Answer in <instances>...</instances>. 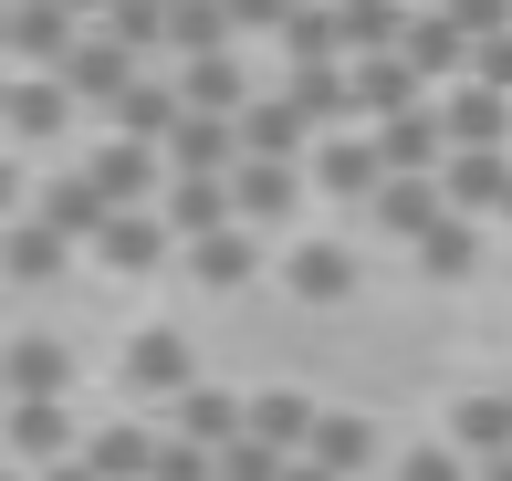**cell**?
I'll use <instances>...</instances> for the list:
<instances>
[{"label":"cell","mask_w":512,"mask_h":481,"mask_svg":"<svg viewBox=\"0 0 512 481\" xmlns=\"http://www.w3.org/2000/svg\"><path fill=\"white\" fill-rule=\"evenodd\" d=\"M304 199V157H230V210L241 220H293Z\"/></svg>","instance_id":"cell-1"},{"label":"cell","mask_w":512,"mask_h":481,"mask_svg":"<svg viewBox=\"0 0 512 481\" xmlns=\"http://www.w3.org/2000/svg\"><path fill=\"white\" fill-rule=\"evenodd\" d=\"M84 251H95V262H115V272H157V262L178 251V231H168L157 210H105V231L84 241Z\"/></svg>","instance_id":"cell-2"},{"label":"cell","mask_w":512,"mask_h":481,"mask_svg":"<svg viewBox=\"0 0 512 481\" xmlns=\"http://www.w3.org/2000/svg\"><path fill=\"white\" fill-rule=\"evenodd\" d=\"M157 220H168L178 241L220 231V220H230V178H220V168H168V199H157Z\"/></svg>","instance_id":"cell-3"},{"label":"cell","mask_w":512,"mask_h":481,"mask_svg":"<svg viewBox=\"0 0 512 481\" xmlns=\"http://www.w3.org/2000/svg\"><path fill=\"white\" fill-rule=\"evenodd\" d=\"M377 157H387V178H429L439 157H450V126H439L429 105H398L387 136H377Z\"/></svg>","instance_id":"cell-4"},{"label":"cell","mask_w":512,"mask_h":481,"mask_svg":"<svg viewBox=\"0 0 512 481\" xmlns=\"http://www.w3.org/2000/svg\"><path fill=\"white\" fill-rule=\"evenodd\" d=\"M0 429H11L21 461H63V450H74V429H63V398H53V387H32V398H0Z\"/></svg>","instance_id":"cell-5"},{"label":"cell","mask_w":512,"mask_h":481,"mask_svg":"<svg viewBox=\"0 0 512 481\" xmlns=\"http://www.w3.org/2000/svg\"><path fill=\"white\" fill-rule=\"evenodd\" d=\"M84 178H95L105 210H147V189H157V147H147V136H115V147H105Z\"/></svg>","instance_id":"cell-6"},{"label":"cell","mask_w":512,"mask_h":481,"mask_svg":"<svg viewBox=\"0 0 512 481\" xmlns=\"http://www.w3.org/2000/svg\"><path fill=\"white\" fill-rule=\"evenodd\" d=\"M230 157H241V116H189V105H178L168 168H220V178H230Z\"/></svg>","instance_id":"cell-7"},{"label":"cell","mask_w":512,"mask_h":481,"mask_svg":"<svg viewBox=\"0 0 512 481\" xmlns=\"http://www.w3.org/2000/svg\"><path fill=\"white\" fill-rule=\"evenodd\" d=\"M241 408H251V398H230V387H178V429H168V440L230 450V440H241Z\"/></svg>","instance_id":"cell-8"},{"label":"cell","mask_w":512,"mask_h":481,"mask_svg":"<svg viewBox=\"0 0 512 481\" xmlns=\"http://www.w3.org/2000/svg\"><path fill=\"white\" fill-rule=\"evenodd\" d=\"M304 136H314V116H304L293 95L241 105V157H304Z\"/></svg>","instance_id":"cell-9"},{"label":"cell","mask_w":512,"mask_h":481,"mask_svg":"<svg viewBox=\"0 0 512 481\" xmlns=\"http://www.w3.org/2000/svg\"><path fill=\"white\" fill-rule=\"evenodd\" d=\"M126 74H136L126 42H74V53H63V84H74V105H84V95L115 105V95H126Z\"/></svg>","instance_id":"cell-10"},{"label":"cell","mask_w":512,"mask_h":481,"mask_svg":"<svg viewBox=\"0 0 512 481\" xmlns=\"http://www.w3.org/2000/svg\"><path fill=\"white\" fill-rule=\"evenodd\" d=\"M439 126H450V147H502V136H512V105H502V84H471V95L439 105Z\"/></svg>","instance_id":"cell-11"},{"label":"cell","mask_w":512,"mask_h":481,"mask_svg":"<svg viewBox=\"0 0 512 481\" xmlns=\"http://www.w3.org/2000/svg\"><path fill=\"white\" fill-rule=\"evenodd\" d=\"M502 157L492 147H460V168H450V157H439V199H450V210H502Z\"/></svg>","instance_id":"cell-12"},{"label":"cell","mask_w":512,"mask_h":481,"mask_svg":"<svg viewBox=\"0 0 512 481\" xmlns=\"http://www.w3.org/2000/svg\"><path fill=\"white\" fill-rule=\"evenodd\" d=\"M178 105H189V116H241V63H230V53H189Z\"/></svg>","instance_id":"cell-13"},{"label":"cell","mask_w":512,"mask_h":481,"mask_svg":"<svg viewBox=\"0 0 512 481\" xmlns=\"http://www.w3.org/2000/svg\"><path fill=\"white\" fill-rule=\"evenodd\" d=\"M63 116H74V84H0V126H21V136H63Z\"/></svg>","instance_id":"cell-14"},{"label":"cell","mask_w":512,"mask_h":481,"mask_svg":"<svg viewBox=\"0 0 512 481\" xmlns=\"http://www.w3.org/2000/svg\"><path fill=\"white\" fill-rule=\"evenodd\" d=\"M387 157L366 147V136H345V147H314V189H345V199H377Z\"/></svg>","instance_id":"cell-15"},{"label":"cell","mask_w":512,"mask_h":481,"mask_svg":"<svg viewBox=\"0 0 512 481\" xmlns=\"http://www.w3.org/2000/svg\"><path fill=\"white\" fill-rule=\"evenodd\" d=\"M304 450H314L335 481H356L366 461H377V429H366V419H314V429H304Z\"/></svg>","instance_id":"cell-16"},{"label":"cell","mask_w":512,"mask_h":481,"mask_svg":"<svg viewBox=\"0 0 512 481\" xmlns=\"http://www.w3.org/2000/svg\"><path fill=\"white\" fill-rule=\"evenodd\" d=\"M63 251H74V241H63L53 220L32 210V220H21L11 241H0V272H11V283H42V272H63Z\"/></svg>","instance_id":"cell-17"},{"label":"cell","mask_w":512,"mask_h":481,"mask_svg":"<svg viewBox=\"0 0 512 481\" xmlns=\"http://www.w3.org/2000/svg\"><path fill=\"white\" fill-rule=\"evenodd\" d=\"M241 429H251V440H272V450H304V429H314V398L272 387V398H251V408H241Z\"/></svg>","instance_id":"cell-18"},{"label":"cell","mask_w":512,"mask_h":481,"mask_svg":"<svg viewBox=\"0 0 512 481\" xmlns=\"http://www.w3.org/2000/svg\"><path fill=\"white\" fill-rule=\"evenodd\" d=\"M439 189L429 178H377V231H439Z\"/></svg>","instance_id":"cell-19"},{"label":"cell","mask_w":512,"mask_h":481,"mask_svg":"<svg viewBox=\"0 0 512 481\" xmlns=\"http://www.w3.org/2000/svg\"><path fill=\"white\" fill-rule=\"evenodd\" d=\"M115 126L147 136V147H168V126H178V84H136V74H126V95H115Z\"/></svg>","instance_id":"cell-20"},{"label":"cell","mask_w":512,"mask_h":481,"mask_svg":"<svg viewBox=\"0 0 512 481\" xmlns=\"http://www.w3.org/2000/svg\"><path fill=\"white\" fill-rule=\"evenodd\" d=\"M42 220H53L63 241H95V231H105V199H95V178H53V189H42Z\"/></svg>","instance_id":"cell-21"},{"label":"cell","mask_w":512,"mask_h":481,"mask_svg":"<svg viewBox=\"0 0 512 481\" xmlns=\"http://www.w3.org/2000/svg\"><path fill=\"white\" fill-rule=\"evenodd\" d=\"M387 42H408V21L387 0H345L335 11V53H387Z\"/></svg>","instance_id":"cell-22"},{"label":"cell","mask_w":512,"mask_h":481,"mask_svg":"<svg viewBox=\"0 0 512 481\" xmlns=\"http://www.w3.org/2000/svg\"><path fill=\"white\" fill-rule=\"evenodd\" d=\"M398 105H418V74H408V53L398 63H366V74H356V116H398Z\"/></svg>","instance_id":"cell-23"},{"label":"cell","mask_w":512,"mask_h":481,"mask_svg":"<svg viewBox=\"0 0 512 481\" xmlns=\"http://www.w3.org/2000/svg\"><path fill=\"white\" fill-rule=\"evenodd\" d=\"M147 461H157L147 429H105V440L84 450V471H95V481H147Z\"/></svg>","instance_id":"cell-24"},{"label":"cell","mask_w":512,"mask_h":481,"mask_svg":"<svg viewBox=\"0 0 512 481\" xmlns=\"http://www.w3.org/2000/svg\"><path fill=\"white\" fill-rule=\"evenodd\" d=\"M168 42H178V53H220V42H230V11H209V0H168Z\"/></svg>","instance_id":"cell-25"},{"label":"cell","mask_w":512,"mask_h":481,"mask_svg":"<svg viewBox=\"0 0 512 481\" xmlns=\"http://www.w3.org/2000/svg\"><path fill=\"white\" fill-rule=\"evenodd\" d=\"M460 42H471L460 21H418V32H408V74H450V63H460Z\"/></svg>","instance_id":"cell-26"},{"label":"cell","mask_w":512,"mask_h":481,"mask_svg":"<svg viewBox=\"0 0 512 481\" xmlns=\"http://www.w3.org/2000/svg\"><path fill=\"white\" fill-rule=\"evenodd\" d=\"M189 262L209 272V283H241V272H251V251H241V231L220 220V231H199V241H189Z\"/></svg>","instance_id":"cell-27"},{"label":"cell","mask_w":512,"mask_h":481,"mask_svg":"<svg viewBox=\"0 0 512 481\" xmlns=\"http://www.w3.org/2000/svg\"><path fill=\"white\" fill-rule=\"evenodd\" d=\"M460 450H512V398H471L460 408Z\"/></svg>","instance_id":"cell-28"},{"label":"cell","mask_w":512,"mask_h":481,"mask_svg":"<svg viewBox=\"0 0 512 481\" xmlns=\"http://www.w3.org/2000/svg\"><path fill=\"white\" fill-rule=\"evenodd\" d=\"M147 481H220V450H199V440H157Z\"/></svg>","instance_id":"cell-29"},{"label":"cell","mask_w":512,"mask_h":481,"mask_svg":"<svg viewBox=\"0 0 512 481\" xmlns=\"http://www.w3.org/2000/svg\"><path fill=\"white\" fill-rule=\"evenodd\" d=\"M136 387H189V346H178V335H147V346H136Z\"/></svg>","instance_id":"cell-30"},{"label":"cell","mask_w":512,"mask_h":481,"mask_svg":"<svg viewBox=\"0 0 512 481\" xmlns=\"http://www.w3.org/2000/svg\"><path fill=\"white\" fill-rule=\"evenodd\" d=\"M293 283H304L314 304H335V293L356 283V262H345V251H304V262H293Z\"/></svg>","instance_id":"cell-31"},{"label":"cell","mask_w":512,"mask_h":481,"mask_svg":"<svg viewBox=\"0 0 512 481\" xmlns=\"http://www.w3.org/2000/svg\"><path fill=\"white\" fill-rule=\"evenodd\" d=\"M418 251H429V272H471V220H439V231H418Z\"/></svg>","instance_id":"cell-32"},{"label":"cell","mask_w":512,"mask_h":481,"mask_svg":"<svg viewBox=\"0 0 512 481\" xmlns=\"http://www.w3.org/2000/svg\"><path fill=\"white\" fill-rule=\"evenodd\" d=\"M0 42H21V53H74V42H63V11H11Z\"/></svg>","instance_id":"cell-33"},{"label":"cell","mask_w":512,"mask_h":481,"mask_svg":"<svg viewBox=\"0 0 512 481\" xmlns=\"http://www.w3.org/2000/svg\"><path fill=\"white\" fill-rule=\"evenodd\" d=\"M450 21H460V32H481V42H492V32H502V21H512V0H460V11H450Z\"/></svg>","instance_id":"cell-34"},{"label":"cell","mask_w":512,"mask_h":481,"mask_svg":"<svg viewBox=\"0 0 512 481\" xmlns=\"http://www.w3.org/2000/svg\"><path fill=\"white\" fill-rule=\"evenodd\" d=\"M481 84H502V95H512V32L481 42Z\"/></svg>","instance_id":"cell-35"},{"label":"cell","mask_w":512,"mask_h":481,"mask_svg":"<svg viewBox=\"0 0 512 481\" xmlns=\"http://www.w3.org/2000/svg\"><path fill=\"white\" fill-rule=\"evenodd\" d=\"M398 481H460V461H450V450H418V461H408Z\"/></svg>","instance_id":"cell-36"},{"label":"cell","mask_w":512,"mask_h":481,"mask_svg":"<svg viewBox=\"0 0 512 481\" xmlns=\"http://www.w3.org/2000/svg\"><path fill=\"white\" fill-rule=\"evenodd\" d=\"M21 199H32V178H21V168H11V157H0V220H11V210H21Z\"/></svg>","instance_id":"cell-37"},{"label":"cell","mask_w":512,"mask_h":481,"mask_svg":"<svg viewBox=\"0 0 512 481\" xmlns=\"http://www.w3.org/2000/svg\"><path fill=\"white\" fill-rule=\"evenodd\" d=\"M230 21H293V0H230Z\"/></svg>","instance_id":"cell-38"},{"label":"cell","mask_w":512,"mask_h":481,"mask_svg":"<svg viewBox=\"0 0 512 481\" xmlns=\"http://www.w3.org/2000/svg\"><path fill=\"white\" fill-rule=\"evenodd\" d=\"M283 481H335V471H324V461H283Z\"/></svg>","instance_id":"cell-39"},{"label":"cell","mask_w":512,"mask_h":481,"mask_svg":"<svg viewBox=\"0 0 512 481\" xmlns=\"http://www.w3.org/2000/svg\"><path fill=\"white\" fill-rule=\"evenodd\" d=\"M481 481H512V450H492V461H481Z\"/></svg>","instance_id":"cell-40"},{"label":"cell","mask_w":512,"mask_h":481,"mask_svg":"<svg viewBox=\"0 0 512 481\" xmlns=\"http://www.w3.org/2000/svg\"><path fill=\"white\" fill-rule=\"evenodd\" d=\"M63 11H105V0H63Z\"/></svg>","instance_id":"cell-41"},{"label":"cell","mask_w":512,"mask_h":481,"mask_svg":"<svg viewBox=\"0 0 512 481\" xmlns=\"http://www.w3.org/2000/svg\"><path fill=\"white\" fill-rule=\"evenodd\" d=\"M502 210H512V178H502Z\"/></svg>","instance_id":"cell-42"},{"label":"cell","mask_w":512,"mask_h":481,"mask_svg":"<svg viewBox=\"0 0 512 481\" xmlns=\"http://www.w3.org/2000/svg\"><path fill=\"white\" fill-rule=\"evenodd\" d=\"M0 481H32V471H0Z\"/></svg>","instance_id":"cell-43"},{"label":"cell","mask_w":512,"mask_h":481,"mask_svg":"<svg viewBox=\"0 0 512 481\" xmlns=\"http://www.w3.org/2000/svg\"><path fill=\"white\" fill-rule=\"evenodd\" d=\"M0 32H11V21H0Z\"/></svg>","instance_id":"cell-44"},{"label":"cell","mask_w":512,"mask_h":481,"mask_svg":"<svg viewBox=\"0 0 512 481\" xmlns=\"http://www.w3.org/2000/svg\"><path fill=\"white\" fill-rule=\"evenodd\" d=\"M0 398H11V387H0Z\"/></svg>","instance_id":"cell-45"},{"label":"cell","mask_w":512,"mask_h":481,"mask_svg":"<svg viewBox=\"0 0 512 481\" xmlns=\"http://www.w3.org/2000/svg\"><path fill=\"white\" fill-rule=\"evenodd\" d=\"M356 481H366V471H356Z\"/></svg>","instance_id":"cell-46"}]
</instances>
